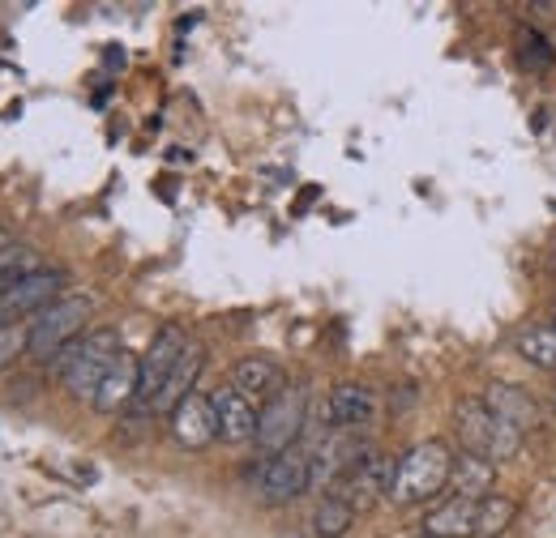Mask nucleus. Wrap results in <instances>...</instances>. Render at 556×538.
Here are the masks:
<instances>
[{
  "label": "nucleus",
  "instance_id": "obj_17",
  "mask_svg": "<svg viewBox=\"0 0 556 538\" xmlns=\"http://www.w3.org/2000/svg\"><path fill=\"white\" fill-rule=\"evenodd\" d=\"M484 406L492 410V414H496V419L514 423L518 432H527V427L540 419V406H535V398H531L522 385H509V381H496V385H488Z\"/></svg>",
  "mask_w": 556,
  "mask_h": 538
},
{
  "label": "nucleus",
  "instance_id": "obj_3",
  "mask_svg": "<svg viewBox=\"0 0 556 538\" xmlns=\"http://www.w3.org/2000/svg\"><path fill=\"white\" fill-rule=\"evenodd\" d=\"M90 295H61L52 308H43L39 317H30L26 321V330H30V355H39V359H56L70 342L81 337L86 330V321H90Z\"/></svg>",
  "mask_w": 556,
  "mask_h": 538
},
{
  "label": "nucleus",
  "instance_id": "obj_5",
  "mask_svg": "<svg viewBox=\"0 0 556 538\" xmlns=\"http://www.w3.org/2000/svg\"><path fill=\"white\" fill-rule=\"evenodd\" d=\"M65 269H39L13 286H0V325H26V317H39L61 299Z\"/></svg>",
  "mask_w": 556,
  "mask_h": 538
},
{
  "label": "nucleus",
  "instance_id": "obj_21",
  "mask_svg": "<svg viewBox=\"0 0 556 538\" xmlns=\"http://www.w3.org/2000/svg\"><path fill=\"white\" fill-rule=\"evenodd\" d=\"M514 517H518V500H509V496H484L480 500V526H476V535L480 538H496L505 535L509 526H514Z\"/></svg>",
  "mask_w": 556,
  "mask_h": 538
},
{
  "label": "nucleus",
  "instance_id": "obj_7",
  "mask_svg": "<svg viewBox=\"0 0 556 538\" xmlns=\"http://www.w3.org/2000/svg\"><path fill=\"white\" fill-rule=\"evenodd\" d=\"M308 483H313V462H308L300 449H287V453L270 458L266 471H262V478H257L266 504H287V500L304 496Z\"/></svg>",
  "mask_w": 556,
  "mask_h": 538
},
{
  "label": "nucleus",
  "instance_id": "obj_27",
  "mask_svg": "<svg viewBox=\"0 0 556 538\" xmlns=\"http://www.w3.org/2000/svg\"><path fill=\"white\" fill-rule=\"evenodd\" d=\"M553 325H556V304H553Z\"/></svg>",
  "mask_w": 556,
  "mask_h": 538
},
{
  "label": "nucleus",
  "instance_id": "obj_29",
  "mask_svg": "<svg viewBox=\"0 0 556 538\" xmlns=\"http://www.w3.org/2000/svg\"><path fill=\"white\" fill-rule=\"evenodd\" d=\"M553 414H556V402H553Z\"/></svg>",
  "mask_w": 556,
  "mask_h": 538
},
{
  "label": "nucleus",
  "instance_id": "obj_9",
  "mask_svg": "<svg viewBox=\"0 0 556 538\" xmlns=\"http://www.w3.org/2000/svg\"><path fill=\"white\" fill-rule=\"evenodd\" d=\"M390 483H394V462L368 449V453L343 474V491H334V496H343L351 509H355V504H372V500L390 496Z\"/></svg>",
  "mask_w": 556,
  "mask_h": 538
},
{
  "label": "nucleus",
  "instance_id": "obj_19",
  "mask_svg": "<svg viewBox=\"0 0 556 538\" xmlns=\"http://www.w3.org/2000/svg\"><path fill=\"white\" fill-rule=\"evenodd\" d=\"M514 346H518V355H522L531 368L556 372V325H531V330L518 334Z\"/></svg>",
  "mask_w": 556,
  "mask_h": 538
},
{
  "label": "nucleus",
  "instance_id": "obj_23",
  "mask_svg": "<svg viewBox=\"0 0 556 538\" xmlns=\"http://www.w3.org/2000/svg\"><path fill=\"white\" fill-rule=\"evenodd\" d=\"M518 449H522V432H518L514 423L496 419V432H492V449H488V462H492V466H501V462H514V458H518Z\"/></svg>",
  "mask_w": 556,
  "mask_h": 538
},
{
  "label": "nucleus",
  "instance_id": "obj_20",
  "mask_svg": "<svg viewBox=\"0 0 556 538\" xmlns=\"http://www.w3.org/2000/svg\"><path fill=\"white\" fill-rule=\"evenodd\" d=\"M355 522V509H351L343 496H326L313 513V535L317 538H343Z\"/></svg>",
  "mask_w": 556,
  "mask_h": 538
},
{
  "label": "nucleus",
  "instance_id": "obj_24",
  "mask_svg": "<svg viewBox=\"0 0 556 538\" xmlns=\"http://www.w3.org/2000/svg\"><path fill=\"white\" fill-rule=\"evenodd\" d=\"M30 350V330L26 325H0V372L13 368Z\"/></svg>",
  "mask_w": 556,
  "mask_h": 538
},
{
  "label": "nucleus",
  "instance_id": "obj_14",
  "mask_svg": "<svg viewBox=\"0 0 556 538\" xmlns=\"http://www.w3.org/2000/svg\"><path fill=\"white\" fill-rule=\"evenodd\" d=\"M372 414H377V398H372L368 385L343 381V385H334L330 398H326V423H330V427H364Z\"/></svg>",
  "mask_w": 556,
  "mask_h": 538
},
{
  "label": "nucleus",
  "instance_id": "obj_16",
  "mask_svg": "<svg viewBox=\"0 0 556 538\" xmlns=\"http://www.w3.org/2000/svg\"><path fill=\"white\" fill-rule=\"evenodd\" d=\"M476 526H480V500H463V496H454V500H445V504H437V509L428 513L424 535L428 538H471L476 535Z\"/></svg>",
  "mask_w": 556,
  "mask_h": 538
},
{
  "label": "nucleus",
  "instance_id": "obj_18",
  "mask_svg": "<svg viewBox=\"0 0 556 538\" xmlns=\"http://www.w3.org/2000/svg\"><path fill=\"white\" fill-rule=\"evenodd\" d=\"M492 483H496V466H492L488 458H476V453L454 458V474H450L454 496H463V500H484V496H492Z\"/></svg>",
  "mask_w": 556,
  "mask_h": 538
},
{
  "label": "nucleus",
  "instance_id": "obj_11",
  "mask_svg": "<svg viewBox=\"0 0 556 538\" xmlns=\"http://www.w3.org/2000/svg\"><path fill=\"white\" fill-rule=\"evenodd\" d=\"M231 385H236L249 402H270V398H278V394L287 389V376H282V368H278L275 359H266V355H244V359L231 368Z\"/></svg>",
  "mask_w": 556,
  "mask_h": 538
},
{
  "label": "nucleus",
  "instance_id": "obj_6",
  "mask_svg": "<svg viewBox=\"0 0 556 538\" xmlns=\"http://www.w3.org/2000/svg\"><path fill=\"white\" fill-rule=\"evenodd\" d=\"M185 346H189V334L180 330V325H163L154 342H150V350L138 359L141 368V381H138V402L150 410V402L159 398V389L167 385V376H172V368L180 363V355H185Z\"/></svg>",
  "mask_w": 556,
  "mask_h": 538
},
{
  "label": "nucleus",
  "instance_id": "obj_28",
  "mask_svg": "<svg viewBox=\"0 0 556 538\" xmlns=\"http://www.w3.org/2000/svg\"><path fill=\"white\" fill-rule=\"evenodd\" d=\"M416 538H428V535H416Z\"/></svg>",
  "mask_w": 556,
  "mask_h": 538
},
{
  "label": "nucleus",
  "instance_id": "obj_26",
  "mask_svg": "<svg viewBox=\"0 0 556 538\" xmlns=\"http://www.w3.org/2000/svg\"><path fill=\"white\" fill-rule=\"evenodd\" d=\"M0 248H9V240H4V227H0Z\"/></svg>",
  "mask_w": 556,
  "mask_h": 538
},
{
  "label": "nucleus",
  "instance_id": "obj_15",
  "mask_svg": "<svg viewBox=\"0 0 556 538\" xmlns=\"http://www.w3.org/2000/svg\"><path fill=\"white\" fill-rule=\"evenodd\" d=\"M454 423H458L463 453L488 458V449H492V432H496V414L484 406V398H458V406H454Z\"/></svg>",
  "mask_w": 556,
  "mask_h": 538
},
{
  "label": "nucleus",
  "instance_id": "obj_22",
  "mask_svg": "<svg viewBox=\"0 0 556 538\" xmlns=\"http://www.w3.org/2000/svg\"><path fill=\"white\" fill-rule=\"evenodd\" d=\"M43 269V257L30 248V244H9V248H0V286H13V282H22V278H30V273H39Z\"/></svg>",
  "mask_w": 556,
  "mask_h": 538
},
{
  "label": "nucleus",
  "instance_id": "obj_2",
  "mask_svg": "<svg viewBox=\"0 0 556 538\" xmlns=\"http://www.w3.org/2000/svg\"><path fill=\"white\" fill-rule=\"evenodd\" d=\"M450 474H454V453L441 440H424V445L407 449L394 462V483H390L386 500H394V504H424V500H432L437 491L450 487Z\"/></svg>",
  "mask_w": 556,
  "mask_h": 538
},
{
  "label": "nucleus",
  "instance_id": "obj_10",
  "mask_svg": "<svg viewBox=\"0 0 556 538\" xmlns=\"http://www.w3.org/2000/svg\"><path fill=\"white\" fill-rule=\"evenodd\" d=\"M172 436H176L180 449H210L218 440L210 394H189L185 402L172 410Z\"/></svg>",
  "mask_w": 556,
  "mask_h": 538
},
{
  "label": "nucleus",
  "instance_id": "obj_25",
  "mask_svg": "<svg viewBox=\"0 0 556 538\" xmlns=\"http://www.w3.org/2000/svg\"><path fill=\"white\" fill-rule=\"evenodd\" d=\"M522 52H527V56H522V65H540V68H544L548 61H553V48H548L540 35H531V30H522Z\"/></svg>",
  "mask_w": 556,
  "mask_h": 538
},
{
  "label": "nucleus",
  "instance_id": "obj_8",
  "mask_svg": "<svg viewBox=\"0 0 556 538\" xmlns=\"http://www.w3.org/2000/svg\"><path fill=\"white\" fill-rule=\"evenodd\" d=\"M210 406H214L218 440H227V445L257 440V410H253V402H249L236 385H218V389L210 394Z\"/></svg>",
  "mask_w": 556,
  "mask_h": 538
},
{
  "label": "nucleus",
  "instance_id": "obj_1",
  "mask_svg": "<svg viewBox=\"0 0 556 538\" xmlns=\"http://www.w3.org/2000/svg\"><path fill=\"white\" fill-rule=\"evenodd\" d=\"M121 355H125V346H121V334H116V330H90V334H81L77 342H70V346L52 359V368H56V376L65 381V389H70L73 398L94 402V394H99L108 368H112Z\"/></svg>",
  "mask_w": 556,
  "mask_h": 538
},
{
  "label": "nucleus",
  "instance_id": "obj_13",
  "mask_svg": "<svg viewBox=\"0 0 556 538\" xmlns=\"http://www.w3.org/2000/svg\"><path fill=\"white\" fill-rule=\"evenodd\" d=\"M202 368H206V346H202V342H189L185 355H180V363L172 368L167 385H163L159 398L150 402V410H167V414H172L189 394H198V376H202Z\"/></svg>",
  "mask_w": 556,
  "mask_h": 538
},
{
  "label": "nucleus",
  "instance_id": "obj_12",
  "mask_svg": "<svg viewBox=\"0 0 556 538\" xmlns=\"http://www.w3.org/2000/svg\"><path fill=\"white\" fill-rule=\"evenodd\" d=\"M138 381H141V368L138 359L125 350L112 368H108V376H103V385H99V394H94V410L99 414H121L129 402H138Z\"/></svg>",
  "mask_w": 556,
  "mask_h": 538
},
{
  "label": "nucleus",
  "instance_id": "obj_4",
  "mask_svg": "<svg viewBox=\"0 0 556 538\" xmlns=\"http://www.w3.org/2000/svg\"><path fill=\"white\" fill-rule=\"evenodd\" d=\"M304 414H308V394L304 385H287L278 398L262 406L257 414V449L266 458H278L287 449H295V436L304 432Z\"/></svg>",
  "mask_w": 556,
  "mask_h": 538
}]
</instances>
